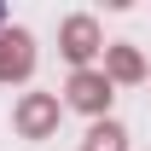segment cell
Listing matches in <instances>:
<instances>
[{"mask_svg":"<svg viewBox=\"0 0 151 151\" xmlns=\"http://www.w3.org/2000/svg\"><path fill=\"white\" fill-rule=\"evenodd\" d=\"M111 76L105 70H76L70 81H64V105H76L81 116H93V122H105L111 116Z\"/></svg>","mask_w":151,"mask_h":151,"instance_id":"1","label":"cell"},{"mask_svg":"<svg viewBox=\"0 0 151 151\" xmlns=\"http://www.w3.org/2000/svg\"><path fill=\"white\" fill-rule=\"evenodd\" d=\"M58 116H64L58 93H23L18 111H12V128H18L23 139H52V134H58Z\"/></svg>","mask_w":151,"mask_h":151,"instance_id":"2","label":"cell"},{"mask_svg":"<svg viewBox=\"0 0 151 151\" xmlns=\"http://www.w3.org/2000/svg\"><path fill=\"white\" fill-rule=\"evenodd\" d=\"M58 52L70 58L76 70H87V64H93V52H105V41H99V23L87 18V12L64 18V23H58Z\"/></svg>","mask_w":151,"mask_h":151,"instance_id":"3","label":"cell"},{"mask_svg":"<svg viewBox=\"0 0 151 151\" xmlns=\"http://www.w3.org/2000/svg\"><path fill=\"white\" fill-rule=\"evenodd\" d=\"M35 70V35L29 29H0V81H23Z\"/></svg>","mask_w":151,"mask_h":151,"instance_id":"4","label":"cell"},{"mask_svg":"<svg viewBox=\"0 0 151 151\" xmlns=\"http://www.w3.org/2000/svg\"><path fill=\"white\" fill-rule=\"evenodd\" d=\"M105 76H111V87L122 81V87H134V81H145V58H139V47H128V41H116V47H105Z\"/></svg>","mask_w":151,"mask_h":151,"instance_id":"5","label":"cell"},{"mask_svg":"<svg viewBox=\"0 0 151 151\" xmlns=\"http://www.w3.org/2000/svg\"><path fill=\"white\" fill-rule=\"evenodd\" d=\"M81 151H128V134H122V122H93L87 128V139H81Z\"/></svg>","mask_w":151,"mask_h":151,"instance_id":"6","label":"cell"},{"mask_svg":"<svg viewBox=\"0 0 151 151\" xmlns=\"http://www.w3.org/2000/svg\"><path fill=\"white\" fill-rule=\"evenodd\" d=\"M0 29H6V6H0Z\"/></svg>","mask_w":151,"mask_h":151,"instance_id":"7","label":"cell"}]
</instances>
